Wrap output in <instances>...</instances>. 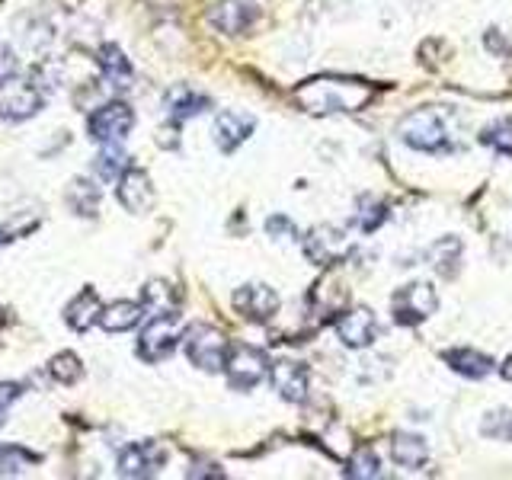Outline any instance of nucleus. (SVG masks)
Segmentation results:
<instances>
[{"instance_id":"21","label":"nucleus","mask_w":512,"mask_h":480,"mask_svg":"<svg viewBox=\"0 0 512 480\" xmlns=\"http://www.w3.org/2000/svg\"><path fill=\"white\" fill-rule=\"evenodd\" d=\"M208 106H212V100H208L205 93H196L192 87H173V90L167 93V109H170V116H173L176 122L199 116V112H205Z\"/></svg>"},{"instance_id":"9","label":"nucleus","mask_w":512,"mask_h":480,"mask_svg":"<svg viewBox=\"0 0 512 480\" xmlns=\"http://www.w3.org/2000/svg\"><path fill=\"white\" fill-rule=\"evenodd\" d=\"M346 253H349V237L340 228H330V224L314 228V231H308V237H304V256L317 266L340 263Z\"/></svg>"},{"instance_id":"20","label":"nucleus","mask_w":512,"mask_h":480,"mask_svg":"<svg viewBox=\"0 0 512 480\" xmlns=\"http://www.w3.org/2000/svg\"><path fill=\"white\" fill-rule=\"evenodd\" d=\"M442 359L448 362L452 372H458L464 378H487L493 372V362L477 349H448Z\"/></svg>"},{"instance_id":"1","label":"nucleus","mask_w":512,"mask_h":480,"mask_svg":"<svg viewBox=\"0 0 512 480\" xmlns=\"http://www.w3.org/2000/svg\"><path fill=\"white\" fill-rule=\"evenodd\" d=\"M375 96V90L362 80L349 77H314L295 90V100L301 109L314 116H330V112H356Z\"/></svg>"},{"instance_id":"10","label":"nucleus","mask_w":512,"mask_h":480,"mask_svg":"<svg viewBox=\"0 0 512 480\" xmlns=\"http://www.w3.org/2000/svg\"><path fill=\"white\" fill-rule=\"evenodd\" d=\"M234 308L247 320L263 324V320H269L272 314L279 311V295L263 282H250V285H240L234 292Z\"/></svg>"},{"instance_id":"27","label":"nucleus","mask_w":512,"mask_h":480,"mask_svg":"<svg viewBox=\"0 0 512 480\" xmlns=\"http://www.w3.org/2000/svg\"><path fill=\"white\" fill-rule=\"evenodd\" d=\"M141 304H144V311H151V314H167V311H173L176 295L170 292L167 282H148L144 285Z\"/></svg>"},{"instance_id":"24","label":"nucleus","mask_w":512,"mask_h":480,"mask_svg":"<svg viewBox=\"0 0 512 480\" xmlns=\"http://www.w3.org/2000/svg\"><path fill=\"white\" fill-rule=\"evenodd\" d=\"M68 205L74 208L77 215H96V208H100V189H96L93 180H77L68 186Z\"/></svg>"},{"instance_id":"32","label":"nucleus","mask_w":512,"mask_h":480,"mask_svg":"<svg viewBox=\"0 0 512 480\" xmlns=\"http://www.w3.org/2000/svg\"><path fill=\"white\" fill-rule=\"evenodd\" d=\"M487 439H503L509 442L512 439V413L509 410H493L484 416V426H480Z\"/></svg>"},{"instance_id":"28","label":"nucleus","mask_w":512,"mask_h":480,"mask_svg":"<svg viewBox=\"0 0 512 480\" xmlns=\"http://www.w3.org/2000/svg\"><path fill=\"white\" fill-rule=\"evenodd\" d=\"M458 256H461V244H458V240H452V237H445V240H439V244L429 247V260H432V266L442 272V276H452Z\"/></svg>"},{"instance_id":"7","label":"nucleus","mask_w":512,"mask_h":480,"mask_svg":"<svg viewBox=\"0 0 512 480\" xmlns=\"http://www.w3.org/2000/svg\"><path fill=\"white\" fill-rule=\"evenodd\" d=\"M391 304H394V320L400 327H416V324H423L426 317L436 314L439 295L429 282H410L400 288Z\"/></svg>"},{"instance_id":"4","label":"nucleus","mask_w":512,"mask_h":480,"mask_svg":"<svg viewBox=\"0 0 512 480\" xmlns=\"http://www.w3.org/2000/svg\"><path fill=\"white\" fill-rule=\"evenodd\" d=\"M183 349L189 362L202 368V372H221L224 362H228V340H224V333L208 327V324H196L183 333Z\"/></svg>"},{"instance_id":"17","label":"nucleus","mask_w":512,"mask_h":480,"mask_svg":"<svg viewBox=\"0 0 512 480\" xmlns=\"http://www.w3.org/2000/svg\"><path fill=\"white\" fill-rule=\"evenodd\" d=\"M256 16H260V10H256L250 0H221V4L208 13V20L221 32H228V36H237V32H247V26Z\"/></svg>"},{"instance_id":"31","label":"nucleus","mask_w":512,"mask_h":480,"mask_svg":"<svg viewBox=\"0 0 512 480\" xmlns=\"http://www.w3.org/2000/svg\"><path fill=\"white\" fill-rule=\"evenodd\" d=\"M349 477H359V480H368V477H381V464H378V455L372 448H359L356 455H352L349 468H346Z\"/></svg>"},{"instance_id":"13","label":"nucleus","mask_w":512,"mask_h":480,"mask_svg":"<svg viewBox=\"0 0 512 480\" xmlns=\"http://www.w3.org/2000/svg\"><path fill=\"white\" fill-rule=\"evenodd\" d=\"M167 461L164 448L157 442H135L119 455V474L122 477H151Z\"/></svg>"},{"instance_id":"36","label":"nucleus","mask_w":512,"mask_h":480,"mask_svg":"<svg viewBox=\"0 0 512 480\" xmlns=\"http://www.w3.org/2000/svg\"><path fill=\"white\" fill-rule=\"evenodd\" d=\"M157 144H164V148H176V144H180V138H176V119L170 125L160 128V132H157Z\"/></svg>"},{"instance_id":"14","label":"nucleus","mask_w":512,"mask_h":480,"mask_svg":"<svg viewBox=\"0 0 512 480\" xmlns=\"http://www.w3.org/2000/svg\"><path fill=\"white\" fill-rule=\"evenodd\" d=\"M253 128H256V119L247 116V112L224 109L215 116V144L224 154H231L253 135Z\"/></svg>"},{"instance_id":"22","label":"nucleus","mask_w":512,"mask_h":480,"mask_svg":"<svg viewBox=\"0 0 512 480\" xmlns=\"http://www.w3.org/2000/svg\"><path fill=\"white\" fill-rule=\"evenodd\" d=\"M426 458H429L426 439L410 436V432H400V436H394V461L397 464H404V468H410V471H420L426 464Z\"/></svg>"},{"instance_id":"11","label":"nucleus","mask_w":512,"mask_h":480,"mask_svg":"<svg viewBox=\"0 0 512 480\" xmlns=\"http://www.w3.org/2000/svg\"><path fill=\"white\" fill-rule=\"evenodd\" d=\"M119 202L128 208L132 215H144L151 212L154 205V186H151V176L138 170V167H128L122 176H119V189H116Z\"/></svg>"},{"instance_id":"18","label":"nucleus","mask_w":512,"mask_h":480,"mask_svg":"<svg viewBox=\"0 0 512 480\" xmlns=\"http://www.w3.org/2000/svg\"><path fill=\"white\" fill-rule=\"evenodd\" d=\"M144 320V304L141 301H112L106 304V308L100 311V324L106 333H125V330H135L138 324Z\"/></svg>"},{"instance_id":"25","label":"nucleus","mask_w":512,"mask_h":480,"mask_svg":"<svg viewBox=\"0 0 512 480\" xmlns=\"http://www.w3.org/2000/svg\"><path fill=\"white\" fill-rule=\"evenodd\" d=\"M36 461H39V455L26 452L23 445H0V477L26 474Z\"/></svg>"},{"instance_id":"19","label":"nucleus","mask_w":512,"mask_h":480,"mask_svg":"<svg viewBox=\"0 0 512 480\" xmlns=\"http://www.w3.org/2000/svg\"><path fill=\"white\" fill-rule=\"evenodd\" d=\"M100 311H103V304H100V295L93 292V288H84L68 308H64V320H68V327L77 330V333H87L96 320H100Z\"/></svg>"},{"instance_id":"8","label":"nucleus","mask_w":512,"mask_h":480,"mask_svg":"<svg viewBox=\"0 0 512 480\" xmlns=\"http://www.w3.org/2000/svg\"><path fill=\"white\" fill-rule=\"evenodd\" d=\"M42 109V90L32 80H4L0 84V119L7 122H26Z\"/></svg>"},{"instance_id":"2","label":"nucleus","mask_w":512,"mask_h":480,"mask_svg":"<svg viewBox=\"0 0 512 480\" xmlns=\"http://www.w3.org/2000/svg\"><path fill=\"white\" fill-rule=\"evenodd\" d=\"M180 340H183V317L173 311L154 314L138 336V356L144 362H160L180 346Z\"/></svg>"},{"instance_id":"6","label":"nucleus","mask_w":512,"mask_h":480,"mask_svg":"<svg viewBox=\"0 0 512 480\" xmlns=\"http://www.w3.org/2000/svg\"><path fill=\"white\" fill-rule=\"evenodd\" d=\"M224 372H228V381L234 391H250L256 388L266 372H269V359L263 349H256L250 343H237L234 349H228V362H224Z\"/></svg>"},{"instance_id":"30","label":"nucleus","mask_w":512,"mask_h":480,"mask_svg":"<svg viewBox=\"0 0 512 480\" xmlns=\"http://www.w3.org/2000/svg\"><path fill=\"white\" fill-rule=\"evenodd\" d=\"M480 141L490 144L493 151L512 157V116L509 119H496L493 125H487L484 135H480Z\"/></svg>"},{"instance_id":"23","label":"nucleus","mask_w":512,"mask_h":480,"mask_svg":"<svg viewBox=\"0 0 512 480\" xmlns=\"http://www.w3.org/2000/svg\"><path fill=\"white\" fill-rule=\"evenodd\" d=\"M128 170V157L119 144H103V151L93 160V173L100 176L103 183H119V176Z\"/></svg>"},{"instance_id":"34","label":"nucleus","mask_w":512,"mask_h":480,"mask_svg":"<svg viewBox=\"0 0 512 480\" xmlns=\"http://www.w3.org/2000/svg\"><path fill=\"white\" fill-rule=\"evenodd\" d=\"M16 55H13V48H7V45H0V84L4 80H10V77H16Z\"/></svg>"},{"instance_id":"3","label":"nucleus","mask_w":512,"mask_h":480,"mask_svg":"<svg viewBox=\"0 0 512 480\" xmlns=\"http://www.w3.org/2000/svg\"><path fill=\"white\" fill-rule=\"evenodd\" d=\"M400 141L410 144L413 151L439 154L448 151V128L436 109H416L400 122Z\"/></svg>"},{"instance_id":"16","label":"nucleus","mask_w":512,"mask_h":480,"mask_svg":"<svg viewBox=\"0 0 512 480\" xmlns=\"http://www.w3.org/2000/svg\"><path fill=\"white\" fill-rule=\"evenodd\" d=\"M96 64H100V74H103V80H106V87L119 90V93L132 87L135 68H132V61L125 58V52H122L119 45L106 42V45L100 48V58H96Z\"/></svg>"},{"instance_id":"38","label":"nucleus","mask_w":512,"mask_h":480,"mask_svg":"<svg viewBox=\"0 0 512 480\" xmlns=\"http://www.w3.org/2000/svg\"><path fill=\"white\" fill-rule=\"evenodd\" d=\"M7 240H10V237H7L4 231H0V244H7Z\"/></svg>"},{"instance_id":"26","label":"nucleus","mask_w":512,"mask_h":480,"mask_svg":"<svg viewBox=\"0 0 512 480\" xmlns=\"http://www.w3.org/2000/svg\"><path fill=\"white\" fill-rule=\"evenodd\" d=\"M384 218H388V208H384L381 199H375V196H362L359 199V212H356L359 231H365V234L378 231L381 224H384Z\"/></svg>"},{"instance_id":"15","label":"nucleus","mask_w":512,"mask_h":480,"mask_svg":"<svg viewBox=\"0 0 512 480\" xmlns=\"http://www.w3.org/2000/svg\"><path fill=\"white\" fill-rule=\"evenodd\" d=\"M269 381L288 404H301V400L308 397V368L301 362H288V359L276 362L269 368Z\"/></svg>"},{"instance_id":"5","label":"nucleus","mask_w":512,"mask_h":480,"mask_svg":"<svg viewBox=\"0 0 512 480\" xmlns=\"http://www.w3.org/2000/svg\"><path fill=\"white\" fill-rule=\"evenodd\" d=\"M135 128V109L122 100H109L87 116V135L100 144H122Z\"/></svg>"},{"instance_id":"37","label":"nucleus","mask_w":512,"mask_h":480,"mask_svg":"<svg viewBox=\"0 0 512 480\" xmlns=\"http://www.w3.org/2000/svg\"><path fill=\"white\" fill-rule=\"evenodd\" d=\"M500 375H503L506 381H512V356H509V359H506V362L500 365Z\"/></svg>"},{"instance_id":"35","label":"nucleus","mask_w":512,"mask_h":480,"mask_svg":"<svg viewBox=\"0 0 512 480\" xmlns=\"http://www.w3.org/2000/svg\"><path fill=\"white\" fill-rule=\"evenodd\" d=\"M266 231H269L272 237H279V240H282V234H288V237L295 234L292 221H288V218H282V215H272V218L266 221Z\"/></svg>"},{"instance_id":"29","label":"nucleus","mask_w":512,"mask_h":480,"mask_svg":"<svg viewBox=\"0 0 512 480\" xmlns=\"http://www.w3.org/2000/svg\"><path fill=\"white\" fill-rule=\"evenodd\" d=\"M48 372H52V378L58 384H77L80 375H84V365H80V359L74 356V352H58V356L52 359V365H48Z\"/></svg>"},{"instance_id":"33","label":"nucleus","mask_w":512,"mask_h":480,"mask_svg":"<svg viewBox=\"0 0 512 480\" xmlns=\"http://www.w3.org/2000/svg\"><path fill=\"white\" fill-rule=\"evenodd\" d=\"M23 397V384L16 381H0V426L7 423V413L13 410L16 400Z\"/></svg>"},{"instance_id":"12","label":"nucleus","mask_w":512,"mask_h":480,"mask_svg":"<svg viewBox=\"0 0 512 480\" xmlns=\"http://www.w3.org/2000/svg\"><path fill=\"white\" fill-rule=\"evenodd\" d=\"M375 333H378V320L368 308H349L336 320V336H340L343 346L349 349H365L375 340Z\"/></svg>"}]
</instances>
